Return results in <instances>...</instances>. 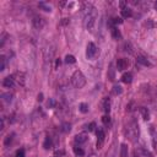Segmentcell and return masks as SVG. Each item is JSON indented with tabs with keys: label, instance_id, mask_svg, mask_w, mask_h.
<instances>
[{
	"label": "cell",
	"instance_id": "1",
	"mask_svg": "<svg viewBox=\"0 0 157 157\" xmlns=\"http://www.w3.org/2000/svg\"><path fill=\"white\" fill-rule=\"evenodd\" d=\"M83 24L86 30L92 31L96 24V18H97V11L96 8L91 4H86L83 6Z\"/></svg>",
	"mask_w": 157,
	"mask_h": 157
},
{
	"label": "cell",
	"instance_id": "2",
	"mask_svg": "<svg viewBox=\"0 0 157 157\" xmlns=\"http://www.w3.org/2000/svg\"><path fill=\"white\" fill-rule=\"evenodd\" d=\"M125 135L126 138L131 141V142H135L139 139L140 135V130H139V124L136 120H131L126 124L125 126Z\"/></svg>",
	"mask_w": 157,
	"mask_h": 157
},
{
	"label": "cell",
	"instance_id": "3",
	"mask_svg": "<svg viewBox=\"0 0 157 157\" xmlns=\"http://www.w3.org/2000/svg\"><path fill=\"white\" fill-rule=\"evenodd\" d=\"M71 83L76 88H82L86 85V77H85V75L80 70L74 71V74L71 75Z\"/></svg>",
	"mask_w": 157,
	"mask_h": 157
},
{
	"label": "cell",
	"instance_id": "4",
	"mask_svg": "<svg viewBox=\"0 0 157 157\" xmlns=\"http://www.w3.org/2000/svg\"><path fill=\"white\" fill-rule=\"evenodd\" d=\"M54 54H55V47L53 44H49V46L44 49V60H46V63H51L54 58Z\"/></svg>",
	"mask_w": 157,
	"mask_h": 157
},
{
	"label": "cell",
	"instance_id": "5",
	"mask_svg": "<svg viewBox=\"0 0 157 157\" xmlns=\"http://www.w3.org/2000/svg\"><path fill=\"white\" fill-rule=\"evenodd\" d=\"M96 55H97V47H96V44L92 43V42H90L87 44V48H86V58L87 59H93Z\"/></svg>",
	"mask_w": 157,
	"mask_h": 157
},
{
	"label": "cell",
	"instance_id": "6",
	"mask_svg": "<svg viewBox=\"0 0 157 157\" xmlns=\"http://www.w3.org/2000/svg\"><path fill=\"white\" fill-rule=\"evenodd\" d=\"M134 157H152L151 152L144 147H136L134 150Z\"/></svg>",
	"mask_w": 157,
	"mask_h": 157
},
{
	"label": "cell",
	"instance_id": "7",
	"mask_svg": "<svg viewBox=\"0 0 157 157\" xmlns=\"http://www.w3.org/2000/svg\"><path fill=\"white\" fill-rule=\"evenodd\" d=\"M32 26L36 30H42L44 27V20L41 16H33V18H32Z\"/></svg>",
	"mask_w": 157,
	"mask_h": 157
},
{
	"label": "cell",
	"instance_id": "8",
	"mask_svg": "<svg viewBox=\"0 0 157 157\" xmlns=\"http://www.w3.org/2000/svg\"><path fill=\"white\" fill-rule=\"evenodd\" d=\"M128 66H129V60L128 59H125V58L118 59V61H117V70L118 71H124L125 69H128Z\"/></svg>",
	"mask_w": 157,
	"mask_h": 157
},
{
	"label": "cell",
	"instance_id": "9",
	"mask_svg": "<svg viewBox=\"0 0 157 157\" xmlns=\"http://www.w3.org/2000/svg\"><path fill=\"white\" fill-rule=\"evenodd\" d=\"M104 131L102 128H98L97 129V149H101L102 145H103V141H104Z\"/></svg>",
	"mask_w": 157,
	"mask_h": 157
},
{
	"label": "cell",
	"instance_id": "10",
	"mask_svg": "<svg viewBox=\"0 0 157 157\" xmlns=\"http://www.w3.org/2000/svg\"><path fill=\"white\" fill-rule=\"evenodd\" d=\"M14 85H15V77H14V75L12 76H6L4 79V81H3V86L6 87V88H11V87H14Z\"/></svg>",
	"mask_w": 157,
	"mask_h": 157
},
{
	"label": "cell",
	"instance_id": "11",
	"mask_svg": "<svg viewBox=\"0 0 157 157\" xmlns=\"http://www.w3.org/2000/svg\"><path fill=\"white\" fill-rule=\"evenodd\" d=\"M86 141H87V136L85 135V134H79V135L75 136V142L79 144V145H81V144H83Z\"/></svg>",
	"mask_w": 157,
	"mask_h": 157
},
{
	"label": "cell",
	"instance_id": "12",
	"mask_svg": "<svg viewBox=\"0 0 157 157\" xmlns=\"http://www.w3.org/2000/svg\"><path fill=\"white\" fill-rule=\"evenodd\" d=\"M122 81L124 83H130L132 81V74L131 73H124L122 76Z\"/></svg>",
	"mask_w": 157,
	"mask_h": 157
},
{
	"label": "cell",
	"instance_id": "13",
	"mask_svg": "<svg viewBox=\"0 0 157 157\" xmlns=\"http://www.w3.org/2000/svg\"><path fill=\"white\" fill-rule=\"evenodd\" d=\"M140 113H141V116H142V118L145 120L150 119V112H149V109L146 107H140Z\"/></svg>",
	"mask_w": 157,
	"mask_h": 157
},
{
	"label": "cell",
	"instance_id": "14",
	"mask_svg": "<svg viewBox=\"0 0 157 157\" xmlns=\"http://www.w3.org/2000/svg\"><path fill=\"white\" fill-rule=\"evenodd\" d=\"M122 16L123 17H131L132 16V10L130 9V8H128V6H125L124 9H122Z\"/></svg>",
	"mask_w": 157,
	"mask_h": 157
},
{
	"label": "cell",
	"instance_id": "15",
	"mask_svg": "<svg viewBox=\"0 0 157 157\" xmlns=\"http://www.w3.org/2000/svg\"><path fill=\"white\" fill-rule=\"evenodd\" d=\"M136 61H138L139 64L144 65V66H150V61H149L145 57H142V55H139V57L136 58Z\"/></svg>",
	"mask_w": 157,
	"mask_h": 157
},
{
	"label": "cell",
	"instance_id": "16",
	"mask_svg": "<svg viewBox=\"0 0 157 157\" xmlns=\"http://www.w3.org/2000/svg\"><path fill=\"white\" fill-rule=\"evenodd\" d=\"M112 37H113L114 39H120V38H122L120 31H119L117 27H113V28H112Z\"/></svg>",
	"mask_w": 157,
	"mask_h": 157
},
{
	"label": "cell",
	"instance_id": "17",
	"mask_svg": "<svg viewBox=\"0 0 157 157\" xmlns=\"http://www.w3.org/2000/svg\"><path fill=\"white\" fill-rule=\"evenodd\" d=\"M103 110L106 113H109L110 110V102H109V98H104L103 100Z\"/></svg>",
	"mask_w": 157,
	"mask_h": 157
},
{
	"label": "cell",
	"instance_id": "18",
	"mask_svg": "<svg viewBox=\"0 0 157 157\" xmlns=\"http://www.w3.org/2000/svg\"><path fill=\"white\" fill-rule=\"evenodd\" d=\"M120 157H128V146L125 144H122L120 146Z\"/></svg>",
	"mask_w": 157,
	"mask_h": 157
},
{
	"label": "cell",
	"instance_id": "19",
	"mask_svg": "<svg viewBox=\"0 0 157 157\" xmlns=\"http://www.w3.org/2000/svg\"><path fill=\"white\" fill-rule=\"evenodd\" d=\"M6 66V58L4 55L0 57V71H4Z\"/></svg>",
	"mask_w": 157,
	"mask_h": 157
},
{
	"label": "cell",
	"instance_id": "20",
	"mask_svg": "<svg viewBox=\"0 0 157 157\" xmlns=\"http://www.w3.org/2000/svg\"><path fill=\"white\" fill-rule=\"evenodd\" d=\"M2 98H3V101H4L5 103H10V102L12 101V95H11V93H3V95H2Z\"/></svg>",
	"mask_w": 157,
	"mask_h": 157
},
{
	"label": "cell",
	"instance_id": "21",
	"mask_svg": "<svg viewBox=\"0 0 157 157\" xmlns=\"http://www.w3.org/2000/svg\"><path fill=\"white\" fill-rule=\"evenodd\" d=\"M74 152H75V155L79 156V157H83V156H85V151H83L81 147H79V146H75V147H74Z\"/></svg>",
	"mask_w": 157,
	"mask_h": 157
},
{
	"label": "cell",
	"instance_id": "22",
	"mask_svg": "<svg viewBox=\"0 0 157 157\" xmlns=\"http://www.w3.org/2000/svg\"><path fill=\"white\" fill-rule=\"evenodd\" d=\"M71 130V124L69 123H63L61 124V131L63 132H69Z\"/></svg>",
	"mask_w": 157,
	"mask_h": 157
},
{
	"label": "cell",
	"instance_id": "23",
	"mask_svg": "<svg viewBox=\"0 0 157 157\" xmlns=\"http://www.w3.org/2000/svg\"><path fill=\"white\" fill-rule=\"evenodd\" d=\"M38 6L41 8V9H43L44 11H51L52 10V8H51V5H48V4H46L44 2H41L39 4H38Z\"/></svg>",
	"mask_w": 157,
	"mask_h": 157
},
{
	"label": "cell",
	"instance_id": "24",
	"mask_svg": "<svg viewBox=\"0 0 157 157\" xmlns=\"http://www.w3.org/2000/svg\"><path fill=\"white\" fill-rule=\"evenodd\" d=\"M75 61H76V59H75L74 55H69V54H68V55L65 57V63H66V64H74Z\"/></svg>",
	"mask_w": 157,
	"mask_h": 157
},
{
	"label": "cell",
	"instance_id": "25",
	"mask_svg": "<svg viewBox=\"0 0 157 157\" xmlns=\"http://www.w3.org/2000/svg\"><path fill=\"white\" fill-rule=\"evenodd\" d=\"M79 108H80L81 113H87V112H88V104L87 103H81Z\"/></svg>",
	"mask_w": 157,
	"mask_h": 157
},
{
	"label": "cell",
	"instance_id": "26",
	"mask_svg": "<svg viewBox=\"0 0 157 157\" xmlns=\"http://www.w3.org/2000/svg\"><path fill=\"white\" fill-rule=\"evenodd\" d=\"M51 146H52V140H51V138H47L46 141H44V144H43V147L46 150H49Z\"/></svg>",
	"mask_w": 157,
	"mask_h": 157
},
{
	"label": "cell",
	"instance_id": "27",
	"mask_svg": "<svg viewBox=\"0 0 157 157\" xmlns=\"http://www.w3.org/2000/svg\"><path fill=\"white\" fill-rule=\"evenodd\" d=\"M123 92V88L119 86V85H116L114 87H113V93L114 95H120Z\"/></svg>",
	"mask_w": 157,
	"mask_h": 157
},
{
	"label": "cell",
	"instance_id": "28",
	"mask_svg": "<svg viewBox=\"0 0 157 157\" xmlns=\"http://www.w3.org/2000/svg\"><path fill=\"white\" fill-rule=\"evenodd\" d=\"M124 51L125 52H129V53H132V49H131V46H130V43L129 42H125V44H124Z\"/></svg>",
	"mask_w": 157,
	"mask_h": 157
},
{
	"label": "cell",
	"instance_id": "29",
	"mask_svg": "<svg viewBox=\"0 0 157 157\" xmlns=\"http://www.w3.org/2000/svg\"><path fill=\"white\" fill-rule=\"evenodd\" d=\"M47 106H48V108H53V107L55 106V101H54L53 98H51V100L48 101V103H47Z\"/></svg>",
	"mask_w": 157,
	"mask_h": 157
},
{
	"label": "cell",
	"instance_id": "30",
	"mask_svg": "<svg viewBox=\"0 0 157 157\" xmlns=\"http://www.w3.org/2000/svg\"><path fill=\"white\" fill-rule=\"evenodd\" d=\"M102 122H103L106 125L109 124V123H110V118H109V116H104V117L102 118Z\"/></svg>",
	"mask_w": 157,
	"mask_h": 157
},
{
	"label": "cell",
	"instance_id": "31",
	"mask_svg": "<svg viewBox=\"0 0 157 157\" xmlns=\"http://www.w3.org/2000/svg\"><path fill=\"white\" fill-rule=\"evenodd\" d=\"M113 22H114L116 25H120L122 22H123V20H122L120 17H114V18H113Z\"/></svg>",
	"mask_w": 157,
	"mask_h": 157
},
{
	"label": "cell",
	"instance_id": "32",
	"mask_svg": "<svg viewBox=\"0 0 157 157\" xmlns=\"http://www.w3.org/2000/svg\"><path fill=\"white\" fill-rule=\"evenodd\" d=\"M16 157H25V151L24 150H18L16 152Z\"/></svg>",
	"mask_w": 157,
	"mask_h": 157
},
{
	"label": "cell",
	"instance_id": "33",
	"mask_svg": "<svg viewBox=\"0 0 157 157\" xmlns=\"http://www.w3.org/2000/svg\"><path fill=\"white\" fill-rule=\"evenodd\" d=\"M6 37H8V34H6V33H3V36H2V43H0V47H3V46H4V43H5V41H6V39H5Z\"/></svg>",
	"mask_w": 157,
	"mask_h": 157
},
{
	"label": "cell",
	"instance_id": "34",
	"mask_svg": "<svg viewBox=\"0 0 157 157\" xmlns=\"http://www.w3.org/2000/svg\"><path fill=\"white\" fill-rule=\"evenodd\" d=\"M95 128H96V124H95V123H91V124L87 126V130H88V131H93Z\"/></svg>",
	"mask_w": 157,
	"mask_h": 157
},
{
	"label": "cell",
	"instance_id": "35",
	"mask_svg": "<svg viewBox=\"0 0 157 157\" xmlns=\"http://www.w3.org/2000/svg\"><path fill=\"white\" fill-rule=\"evenodd\" d=\"M9 142H11V136H10V135L6 136V139H5V145H9Z\"/></svg>",
	"mask_w": 157,
	"mask_h": 157
},
{
	"label": "cell",
	"instance_id": "36",
	"mask_svg": "<svg viewBox=\"0 0 157 157\" xmlns=\"http://www.w3.org/2000/svg\"><path fill=\"white\" fill-rule=\"evenodd\" d=\"M59 66H60V60H59V59H57V61H55V68L58 69Z\"/></svg>",
	"mask_w": 157,
	"mask_h": 157
},
{
	"label": "cell",
	"instance_id": "37",
	"mask_svg": "<svg viewBox=\"0 0 157 157\" xmlns=\"http://www.w3.org/2000/svg\"><path fill=\"white\" fill-rule=\"evenodd\" d=\"M58 155H64V151H55V156Z\"/></svg>",
	"mask_w": 157,
	"mask_h": 157
},
{
	"label": "cell",
	"instance_id": "38",
	"mask_svg": "<svg viewBox=\"0 0 157 157\" xmlns=\"http://www.w3.org/2000/svg\"><path fill=\"white\" fill-rule=\"evenodd\" d=\"M43 100V95L41 93V95H38V101H42Z\"/></svg>",
	"mask_w": 157,
	"mask_h": 157
},
{
	"label": "cell",
	"instance_id": "39",
	"mask_svg": "<svg viewBox=\"0 0 157 157\" xmlns=\"http://www.w3.org/2000/svg\"><path fill=\"white\" fill-rule=\"evenodd\" d=\"M153 8H155V10H157V2H155V4H153Z\"/></svg>",
	"mask_w": 157,
	"mask_h": 157
}]
</instances>
